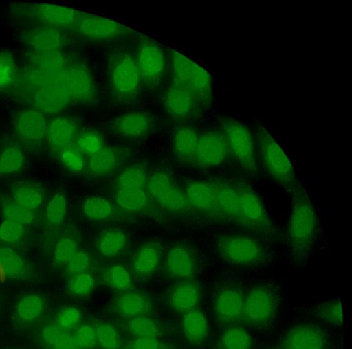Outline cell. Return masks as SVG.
<instances>
[{
	"instance_id": "1",
	"label": "cell",
	"mask_w": 352,
	"mask_h": 349,
	"mask_svg": "<svg viewBox=\"0 0 352 349\" xmlns=\"http://www.w3.org/2000/svg\"><path fill=\"white\" fill-rule=\"evenodd\" d=\"M287 240L296 261L305 260L311 251L319 234L316 210L305 188L300 183L292 191Z\"/></svg>"
},
{
	"instance_id": "2",
	"label": "cell",
	"mask_w": 352,
	"mask_h": 349,
	"mask_svg": "<svg viewBox=\"0 0 352 349\" xmlns=\"http://www.w3.org/2000/svg\"><path fill=\"white\" fill-rule=\"evenodd\" d=\"M107 71L109 87L117 99L129 101L138 95L142 80L137 55L123 48L110 51Z\"/></svg>"
},
{
	"instance_id": "3",
	"label": "cell",
	"mask_w": 352,
	"mask_h": 349,
	"mask_svg": "<svg viewBox=\"0 0 352 349\" xmlns=\"http://www.w3.org/2000/svg\"><path fill=\"white\" fill-rule=\"evenodd\" d=\"M255 137L265 170L276 183L292 192L300 182L287 155L265 128L258 126Z\"/></svg>"
},
{
	"instance_id": "4",
	"label": "cell",
	"mask_w": 352,
	"mask_h": 349,
	"mask_svg": "<svg viewBox=\"0 0 352 349\" xmlns=\"http://www.w3.org/2000/svg\"><path fill=\"white\" fill-rule=\"evenodd\" d=\"M216 247L219 257L226 262L243 267L263 265L268 253L254 237L239 234H223L217 236Z\"/></svg>"
},
{
	"instance_id": "5",
	"label": "cell",
	"mask_w": 352,
	"mask_h": 349,
	"mask_svg": "<svg viewBox=\"0 0 352 349\" xmlns=\"http://www.w3.org/2000/svg\"><path fill=\"white\" fill-rule=\"evenodd\" d=\"M234 185L239 208L238 226L267 240H273V223L261 198L245 183L239 182Z\"/></svg>"
},
{
	"instance_id": "6",
	"label": "cell",
	"mask_w": 352,
	"mask_h": 349,
	"mask_svg": "<svg viewBox=\"0 0 352 349\" xmlns=\"http://www.w3.org/2000/svg\"><path fill=\"white\" fill-rule=\"evenodd\" d=\"M173 77L188 86L201 106L212 102V83L210 74L197 63L173 49H169Z\"/></svg>"
},
{
	"instance_id": "7",
	"label": "cell",
	"mask_w": 352,
	"mask_h": 349,
	"mask_svg": "<svg viewBox=\"0 0 352 349\" xmlns=\"http://www.w3.org/2000/svg\"><path fill=\"white\" fill-rule=\"evenodd\" d=\"M71 30L79 38L96 43H109L138 33L114 20L81 11Z\"/></svg>"
},
{
	"instance_id": "8",
	"label": "cell",
	"mask_w": 352,
	"mask_h": 349,
	"mask_svg": "<svg viewBox=\"0 0 352 349\" xmlns=\"http://www.w3.org/2000/svg\"><path fill=\"white\" fill-rule=\"evenodd\" d=\"M219 126L228 143L230 155L245 171L256 173L258 168L254 137L249 128L242 122L228 117L220 119Z\"/></svg>"
},
{
	"instance_id": "9",
	"label": "cell",
	"mask_w": 352,
	"mask_h": 349,
	"mask_svg": "<svg viewBox=\"0 0 352 349\" xmlns=\"http://www.w3.org/2000/svg\"><path fill=\"white\" fill-rule=\"evenodd\" d=\"M137 60L142 82L151 89L161 83L166 71V56L160 45L151 37L139 36Z\"/></svg>"
},
{
	"instance_id": "10",
	"label": "cell",
	"mask_w": 352,
	"mask_h": 349,
	"mask_svg": "<svg viewBox=\"0 0 352 349\" xmlns=\"http://www.w3.org/2000/svg\"><path fill=\"white\" fill-rule=\"evenodd\" d=\"M276 310L274 291L266 285H258L244 297L242 319L254 326H264L272 321Z\"/></svg>"
},
{
	"instance_id": "11",
	"label": "cell",
	"mask_w": 352,
	"mask_h": 349,
	"mask_svg": "<svg viewBox=\"0 0 352 349\" xmlns=\"http://www.w3.org/2000/svg\"><path fill=\"white\" fill-rule=\"evenodd\" d=\"M146 191L151 199L167 211L179 212L187 209L184 193L164 170H156L148 177Z\"/></svg>"
},
{
	"instance_id": "12",
	"label": "cell",
	"mask_w": 352,
	"mask_h": 349,
	"mask_svg": "<svg viewBox=\"0 0 352 349\" xmlns=\"http://www.w3.org/2000/svg\"><path fill=\"white\" fill-rule=\"evenodd\" d=\"M231 156L224 134L221 130L199 133L192 164L199 168H212L224 164Z\"/></svg>"
},
{
	"instance_id": "13",
	"label": "cell",
	"mask_w": 352,
	"mask_h": 349,
	"mask_svg": "<svg viewBox=\"0 0 352 349\" xmlns=\"http://www.w3.org/2000/svg\"><path fill=\"white\" fill-rule=\"evenodd\" d=\"M23 14L41 25L71 30L79 10L50 3H30L23 5Z\"/></svg>"
},
{
	"instance_id": "14",
	"label": "cell",
	"mask_w": 352,
	"mask_h": 349,
	"mask_svg": "<svg viewBox=\"0 0 352 349\" xmlns=\"http://www.w3.org/2000/svg\"><path fill=\"white\" fill-rule=\"evenodd\" d=\"M65 85L72 102L89 103L96 98L97 91L92 75L82 62L69 63Z\"/></svg>"
},
{
	"instance_id": "15",
	"label": "cell",
	"mask_w": 352,
	"mask_h": 349,
	"mask_svg": "<svg viewBox=\"0 0 352 349\" xmlns=\"http://www.w3.org/2000/svg\"><path fill=\"white\" fill-rule=\"evenodd\" d=\"M164 103L168 113L177 119L190 117L201 107L192 90L174 77L165 92Z\"/></svg>"
},
{
	"instance_id": "16",
	"label": "cell",
	"mask_w": 352,
	"mask_h": 349,
	"mask_svg": "<svg viewBox=\"0 0 352 349\" xmlns=\"http://www.w3.org/2000/svg\"><path fill=\"white\" fill-rule=\"evenodd\" d=\"M47 125L44 114L35 108L20 111L14 121L18 139L28 147L37 146L45 139Z\"/></svg>"
},
{
	"instance_id": "17",
	"label": "cell",
	"mask_w": 352,
	"mask_h": 349,
	"mask_svg": "<svg viewBox=\"0 0 352 349\" xmlns=\"http://www.w3.org/2000/svg\"><path fill=\"white\" fill-rule=\"evenodd\" d=\"M32 101L35 109L43 114L57 113L72 102L65 85V80L35 89L32 93Z\"/></svg>"
},
{
	"instance_id": "18",
	"label": "cell",
	"mask_w": 352,
	"mask_h": 349,
	"mask_svg": "<svg viewBox=\"0 0 352 349\" xmlns=\"http://www.w3.org/2000/svg\"><path fill=\"white\" fill-rule=\"evenodd\" d=\"M184 195L187 209L217 218L214 181L191 182L186 186Z\"/></svg>"
},
{
	"instance_id": "19",
	"label": "cell",
	"mask_w": 352,
	"mask_h": 349,
	"mask_svg": "<svg viewBox=\"0 0 352 349\" xmlns=\"http://www.w3.org/2000/svg\"><path fill=\"white\" fill-rule=\"evenodd\" d=\"M244 297L236 287L228 286L217 294L214 311L218 319L225 325H232L242 319Z\"/></svg>"
},
{
	"instance_id": "20",
	"label": "cell",
	"mask_w": 352,
	"mask_h": 349,
	"mask_svg": "<svg viewBox=\"0 0 352 349\" xmlns=\"http://www.w3.org/2000/svg\"><path fill=\"white\" fill-rule=\"evenodd\" d=\"M80 124L73 117L60 116L51 120L47 125L45 139L51 149L59 153L74 144L80 132Z\"/></svg>"
},
{
	"instance_id": "21",
	"label": "cell",
	"mask_w": 352,
	"mask_h": 349,
	"mask_svg": "<svg viewBox=\"0 0 352 349\" xmlns=\"http://www.w3.org/2000/svg\"><path fill=\"white\" fill-rule=\"evenodd\" d=\"M22 38L34 53L58 52L64 41L60 29L45 25L27 30Z\"/></svg>"
},
{
	"instance_id": "22",
	"label": "cell",
	"mask_w": 352,
	"mask_h": 349,
	"mask_svg": "<svg viewBox=\"0 0 352 349\" xmlns=\"http://www.w3.org/2000/svg\"><path fill=\"white\" fill-rule=\"evenodd\" d=\"M164 268L166 273L173 278H192L197 271L195 254L183 245H173L166 254Z\"/></svg>"
},
{
	"instance_id": "23",
	"label": "cell",
	"mask_w": 352,
	"mask_h": 349,
	"mask_svg": "<svg viewBox=\"0 0 352 349\" xmlns=\"http://www.w3.org/2000/svg\"><path fill=\"white\" fill-rule=\"evenodd\" d=\"M216 188L217 218L238 225L239 208L234 183L226 180H214Z\"/></svg>"
},
{
	"instance_id": "24",
	"label": "cell",
	"mask_w": 352,
	"mask_h": 349,
	"mask_svg": "<svg viewBox=\"0 0 352 349\" xmlns=\"http://www.w3.org/2000/svg\"><path fill=\"white\" fill-rule=\"evenodd\" d=\"M153 121L151 117L140 111L126 113L117 117L112 124L113 131L118 135L140 139L151 131Z\"/></svg>"
},
{
	"instance_id": "25",
	"label": "cell",
	"mask_w": 352,
	"mask_h": 349,
	"mask_svg": "<svg viewBox=\"0 0 352 349\" xmlns=\"http://www.w3.org/2000/svg\"><path fill=\"white\" fill-rule=\"evenodd\" d=\"M325 339L316 327L302 325L292 328L283 342V349H324Z\"/></svg>"
},
{
	"instance_id": "26",
	"label": "cell",
	"mask_w": 352,
	"mask_h": 349,
	"mask_svg": "<svg viewBox=\"0 0 352 349\" xmlns=\"http://www.w3.org/2000/svg\"><path fill=\"white\" fill-rule=\"evenodd\" d=\"M146 188H116L114 199L121 209L133 213H141L150 209V199Z\"/></svg>"
},
{
	"instance_id": "27",
	"label": "cell",
	"mask_w": 352,
	"mask_h": 349,
	"mask_svg": "<svg viewBox=\"0 0 352 349\" xmlns=\"http://www.w3.org/2000/svg\"><path fill=\"white\" fill-rule=\"evenodd\" d=\"M199 133L190 126L178 127L173 135V150L177 157L184 162L192 164Z\"/></svg>"
},
{
	"instance_id": "28",
	"label": "cell",
	"mask_w": 352,
	"mask_h": 349,
	"mask_svg": "<svg viewBox=\"0 0 352 349\" xmlns=\"http://www.w3.org/2000/svg\"><path fill=\"white\" fill-rule=\"evenodd\" d=\"M161 256L162 249L157 243L150 241L144 244L138 249L133 260L135 271L142 275L152 273L157 269Z\"/></svg>"
},
{
	"instance_id": "29",
	"label": "cell",
	"mask_w": 352,
	"mask_h": 349,
	"mask_svg": "<svg viewBox=\"0 0 352 349\" xmlns=\"http://www.w3.org/2000/svg\"><path fill=\"white\" fill-rule=\"evenodd\" d=\"M199 298V289L193 282L178 283L170 296V306L175 311L187 312L195 308Z\"/></svg>"
},
{
	"instance_id": "30",
	"label": "cell",
	"mask_w": 352,
	"mask_h": 349,
	"mask_svg": "<svg viewBox=\"0 0 352 349\" xmlns=\"http://www.w3.org/2000/svg\"><path fill=\"white\" fill-rule=\"evenodd\" d=\"M182 328L188 341L196 344L204 341L208 333V322L204 314L195 308L184 313Z\"/></svg>"
},
{
	"instance_id": "31",
	"label": "cell",
	"mask_w": 352,
	"mask_h": 349,
	"mask_svg": "<svg viewBox=\"0 0 352 349\" xmlns=\"http://www.w3.org/2000/svg\"><path fill=\"white\" fill-rule=\"evenodd\" d=\"M115 307L122 315L133 318L147 313L149 304L145 296L140 293L127 291L116 299Z\"/></svg>"
},
{
	"instance_id": "32",
	"label": "cell",
	"mask_w": 352,
	"mask_h": 349,
	"mask_svg": "<svg viewBox=\"0 0 352 349\" xmlns=\"http://www.w3.org/2000/svg\"><path fill=\"white\" fill-rule=\"evenodd\" d=\"M126 236L118 229L104 231L96 242V249L102 256L113 257L120 254L124 249Z\"/></svg>"
},
{
	"instance_id": "33",
	"label": "cell",
	"mask_w": 352,
	"mask_h": 349,
	"mask_svg": "<svg viewBox=\"0 0 352 349\" xmlns=\"http://www.w3.org/2000/svg\"><path fill=\"white\" fill-rule=\"evenodd\" d=\"M118 161L117 151L105 146L96 155L89 157L88 169L95 177H103L109 174L116 167Z\"/></svg>"
},
{
	"instance_id": "34",
	"label": "cell",
	"mask_w": 352,
	"mask_h": 349,
	"mask_svg": "<svg viewBox=\"0 0 352 349\" xmlns=\"http://www.w3.org/2000/svg\"><path fill=\"white\" fill-rule=\"evenodd\" d=\"M0 264L6 275L13 279L26 276L28 267L23 257L14 249L0 247Z\"/></svg>"
},
{
	"instance_id": "35",
	"label": "cell",
	"mask_w": 352,
	"mask_h": 349,
	"mask_svg": "<svg viewBox=\"0 0 352 349\" xmlns=\"http://www.w3.org/2000/svg\"><path fill=\"white\" fill-rule=\"evenodd\" d=\"M252 337L245 328L232 326L220 335L218 349H252Z\"/></svg>"
},
{
	"instance_id": "36",
	"label": "cell",
	"mask_w": 352,
	"mask_h": 349,
	"mask_svg": "<svg viewBox=\"0 0 352 349\" xmlns=\"http://www.w3.org/2000/svg\"><path fill=\"white\" fill-rule=\"evenodd\" d=\"M43 192L33 184H21L12 193V199L21 206L32 211L38 208L43 201Z\"/></svg>"
},
{
	"instance_id": "37",
	"label": "cell",
	"mask_w": 352,
	"mask_h": 349,
	"mask_svg": "<svg viewBox=\"0 0 352 349\" xmlns=\"http://www.w3.org/2000/svg\"><path fill=\"white\" fill-rule=\"evenodd\" d=\"M148 179L146 170L140 164H134L123 169L116 179V188H146Z\"/></svg>"
},
{
	"instance_id": "38",
	"label": "cell",
	"mask_w": 352,
	"mask_h": 349,
	"mask_svg": "<svg viewBox=\"0 0 352 349\" xmlns=\"http://www.w3.org/2000/svg\"><path fill=\"white\" fill-rule=\"evenodd\" d=\"M43 340L54 349H80L74 336L57 324L45 326L42 330Z\"/></svg>"
},
{
	"instance_id": "39",
	"label": "cell",
	"mask_w": 352,
	"mask_h": 349,
	"mask_svg": "<svg viewBox=\"0 0 352 349\" xmlns=\"http://www.w3.org/2000/svg\"><path fill=\"white\" fill-rule=\"evenodd\" d=\"M25 155L16 144H9L0 152V174H10L19 171L25 164Z\"/></svg>"
},
{
	"instance_id": "40",
	"label": "cell",
	"mask_w": 352,
	"mask_h": 349,
	"mask_svg": "<svg viewBox=\"0 0 352 349\" xmlns=\"http://www.w3.org/2000/svg\"><path fill=\"white\" fill-rule=\"evenodd\" d=\"M45 302L43 298L35 294L23 297L16 305L17 317L23 322H32L38 318L44 311Z\"/></svg>"
},
{
	"instance_id": "41",
	"label": "cell",
	"mask_w": 352,
	"mask_h": 349,
	"mask_svg": "<svg viewBox=\"0 0 352 349\" xmlns=\"http://www.w3.org/2000/svg\"><path fill=\"white\" fill-rule=\"evenodd\" d=\"M74 144L84 155L89 157L96 155L105 147L102 136L94 130L80 131Z\"/></svg>"
},
{
	"instance_id": "42",
	"label": "cell",
	"mask_w": 352,
	"mask_h": 349,
	"mask_svg": "<svg viewBox=\"0 0 352 349\" xmlns=\"http://www.w3.org/2000/svg\"><path fill=\"white\" fill-rule=\"evenodd\" d=\"M103 282L109 287L124 290L131 285V277L122 265L116 264L107 268L102 275Z\"/></svg>"
},
{
	"instance_id": "43",
	"label": "cell",
	"mask_w": 352,
	"mask_h": 349,
	"mask_svg": "<svg viewBox=\"0 0 352 349\" xmlns=\"http://www.w3.org/2000/svg\"><path fill=\"white\" fill-rule=\"evenodd\" d=\"M1 210L6 219L17 222L23 225L30 224L36 216L35 211L21 206L12 199L2 201Z\"/></svg>"
},
{
	"instance_id": "44",
	"label": "cell",
	"mask_w": 352,
	"mask_h": 349,
	"mask_svg": "<svg viewBox=\"0 0 352 349\" xmlns=\"http://www.w3.org/2000/svg\"><path fill=\"white\" fill-rule=\"evenodd\" d=\"M16 78V64L12 54L0 51V91L9 88Z\"/></svg>"
},
{
	"instance_id": "45",
	"label": "cell",
	"mask_w": 352,
	"mask_h": 349,
	"mask_svg": "<svg viewBox=\"0 0 352 349\" xmlns=\"http://www.w3.org/2000/svg\"><path fill=\"white\" fill-rule=\"evenodd\" d=\"M85 215L91 220L107 218L112 212V206L109 201L100 196L88 198L83 203Z\"/></svg>"
},
{
	"instance_id": "46",
	"label": "cell",
	"mask_w": 352,
	"mask_h": 349,
	"mask_svg": "<svg viewBox=\"0 0 352 349\" xmlns=\"http://www.w3.org/2000/svg\"><path fill=\"white\" fill-rule=\"evenodd\" d=\"M316 315L322 321L330 324L339 326L342 324V306L338 299L322 302L316 309Z\"/></svg>"
},
{
	"instance_id": "47",
	"label": "cell",
	"mask_w": 352,
	"mask_h": 349,
	"mask_svg": "<svg viewBox=\"0 0 352 349\" xmlns=\"http://www.w3.org/2000/svg\"><path fill=\"white\" fill-rule=\"evenodd\" d=\"M62 164L74 172H81L85 166L84 155L77 148L75 144L64 148L59 153Z\"/></svg>"
},
{
	"instance_id": "48",
	"label": "cell",
	"mask_w": 352,
	"mask_h": 349,
	"mask_svg": "<svg viewBox=\"0 0 352 349\" xmlns=\"http://www.w3.org/2000/svg\"><path fill=\"white\" fill-rule=\"evenodd\" d=\"M76 240L72 237H63L56 243L53 251V261L59 265L65 264L78 250Z\"/></svg>"
},
{
	"instance_id": "49",
	"label": "cell",
	"mask_w": 352,
	"mask_h": 349,
	"mask_svg": "<svg viewBox=\"0 0 352 349\" xmlns=\"http://www.w3.org/2000/svg\"><path fill=\"white\" fill-rule=\"evenodd\" d=\"M131 333L139 337H154L160 334L156 324L151 319L140 316L132 318L128 324Z\"/></svg>"
},
{
	"instance_id": "50",
	"label": "cell",
	"mask_w": 352,
	"mask_h": 349,
	"mask_svg": "<svg viewBox=\"0 0 352 349\" xmlns=\"http://www.w3.org/2000/svg\"><path fill=\"white\" fill-rule=\"evenodd\" d=\"M67 201L61 193L55 194L48 201L46 206V217L53 225L61 223L66 215Z\"/></svg>"
},
{
	"instance_id": "51",
	"label": "cell",
	"mask_w": 352,
	"mask_h": 349,
	"mask_svg": "<svg viewBox=\"0 0 352 349\" xmlns=\"http://www.w3.org/2000/svg\"><path fill=\"white\" fill-rule=\"evenodd\" d=\"M25 234L24 225L17 222L6 219L0 224V240L8 244L19 243Z\"/></svg>"
},
{
	"instance_id": "52",
	"label": "cell",
	"mask_w": 352,
	"mask_h": 349,
	"mask_svg": "<svg viewBox=\"0 0 352 349\" xmlns=\"http://www.w3.org/2000/svg\"><path fill=\"white\" fill-rule=\"evenodd\" d=\"M69 289L75 295L86 297L94 289V280L88 273L74 275L69 282Z\"/></svg>"
},
{
	"instance_id": "53",
	"label": "cell",
	"mask_w": 352,
	"mask_h": 349,
	"mask_svg": "<svg viewBox=\"0 0 352 349\" xmlns=\"http://www.w3.org/2000/svg\"><path fill=\"white\" fill-rule=\"evenodd\" d=\"M95 330L97 341L104 349L119 348L118 335L111 325L102 324L98 325Z\"/></svg>"
},
{
	"instance_id": "54",
	"label": "cell",
	"mask_w": 352,
	"mask_h": 349,
	"mask_svg": "<svg viewBox=\"0 0 352 349\" xmlns=\"http://www.w3.org/2000/svg\"><path fill=\"white\" fill-rule=\"evenodd\" d=\"M90 258L83 251L78 250L66 264L67 271L72 275L88 272L90 267Z\"/></svg>"
},
{
	"instance_id": "55",
	"label": "cell",
	"mask_w": 352,
	"mask_h": 349,
	"mask_svg": "<svg viewBox=\"0 0 352 349\" xmlns=\"http://www.w3.org/2000/svg\"><path fill=\"white\" fill-rule=\"evenodd\" d=\"M74 337L80 348H92L97 341L95 329L87 324L80 326L76 331Z\"/></svg>"
},
{
	"instance_id": "56",
	"label": "cell",
	"mask_w": 352,
	"mask_h": 349,
	"mask_svg": "<svg viewBox=\"0 0 352 349\" xmlns=\"http://www.w3.org/2000/svg\"><path fill=\"white\" fill-rule=\"evenodd\" d=\"M81 318L80 311L76 307H67L63 309L57 317V325L67 330L76 326Z\"/></svg>"
},
{
	"instance_id": "57",
	"label": "cell",
	"mask_w": 352,
	"mask_h": 349,
	"mask_svg": "<svg viewBox=\"0 0 352 349\" xmlns=\"http://www.w3.org/2000/svg\"><path fill=\"white\" fill-rule=\"evenodd\" d=\"M133 349H160V344L154 337H139L134 341Z\"/></svg>"
}]
</instances>
